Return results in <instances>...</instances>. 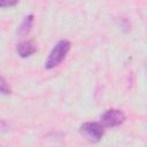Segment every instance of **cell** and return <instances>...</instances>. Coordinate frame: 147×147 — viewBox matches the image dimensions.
<instances>
[{"label": "cell", "instance_id": "277c9868", "mask_svg": "<svg viewBox=\"0 0 147 147\" xmlns=\"http://www.w3.org/2000/svg\"><path fill=\"white\" fill-rule=\"evenodd\" d=\"M37 51L34 44L31 40H24L20 44H17L16 52L21 57H29Z\"/></svg>", "mask_w": 147, "mask_h": 147}, {"label": "cell", "instance_id": "5b68a950", "mask_svg": "<svg viewBox=\"0 0 147 147\" xmlns=\"http://www.w3.org/2000/svg\"><path fill=\"white\" fill-rule=\"evenodd\" d=\"M32 23H33V15H28V16H25L24 17V20H23V22L21 23V25L18 26V34H21V36H25V34H28L29 32H30V30H31V28H32Z\"/></svg>", "mask_w": 147, "mask_h": 147}, {"label": "cell", "instance_id": "3957f363", "mask_svg": "<svg viewBox=\"0 0 147 147\" xmlns=\"http://www.w3.org/2000/svg\"><path fill=\"white\" fill-rule=\"evenodd\" d=\"M125 121V115L119 109H108L106 110L101 116V122L105 126L108 127H115L121 125Z\"/></svg>", "mask_w": 147, "mask_h": 147}, {"label": "cell", "instance_id": "52a82bcc", "mask_svg": "<svg viewBox=\"0 0 147 147\" xmlns=\"http://www.w3.org/2000/svg\"><path fill=\"white\" fill-rule=\"evenodd\" d=\"M17 3V1H0V7H10V6H15Z\"/></svg>", "mask_w": 147, "mask_h": 147}, {"label": "cell", "instance_id": "6da1fadb", "mask_svg": "<svg viewBox=\"0 0 147 147\" xmlns=\"http://www.w3.org/2000/svg\"><path fill=\"white\" fill-rule=\"evenodd\" d=\"M71 47V44L69 40H60L54 48L52 49V52L48 55V59L45 62V68L46 69H53L55 67H57L67 56V54L69 53Z\"/></svg>", "mask_w": 147, "mask_h": 147}, {"label": "cell", "instance_id": "8992f818", "mask_svg": "<svg viewBox=\"0 0 147 147\" xmlns=\"http://www.w3.org/2000/svg\"><path fill=\"white\" fill-rule=\"evenodd\" d=\"M9 93H10V88H9V86H8L7 82H6V79L0 75V94L7 95V94H9Z\"/></svg>", "mask_w": 147, "mask_h": 147}, {"label": "cell", "instance_id": "7a4b0ae2", "mask_svg": "<svg viewBox=\"0 0 147 147\" xmlns=\"http://www.w3.org/2000/svg\"><path fill=\"white\" fill-rule=\"evenodd\" d=\"M80 133L92 142H98L103 136V126L96 122H86L80 125Z\"/></svg>", "mask_w": 147, "mask_h": 147}]
</instances>
